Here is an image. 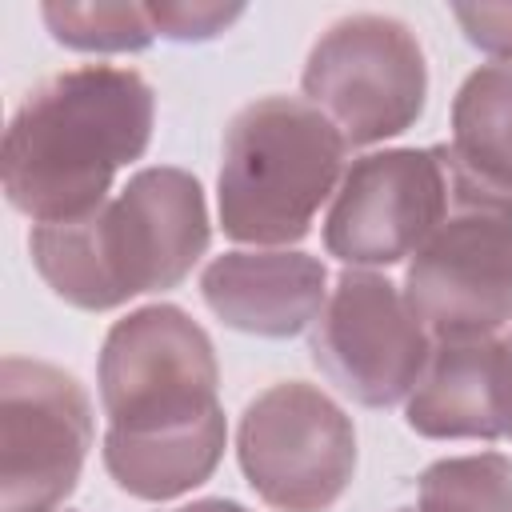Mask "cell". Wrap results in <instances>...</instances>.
Instances as JSON below:
<instances>
[{"label": "cell", "instance_id": "cell-1", "mask_svg": "<svg viewBox=\"0 0 512 512\" xmlns=\"http://www.w3.org/2000/svg\"><path fill=\"white\" fill-rule=\"evenodd\" d=\"M156 100L140 72L84 64L32 88L4 136V192L36 224H60L108 200L112 176L152 136Z\"/></svg>", "mask_w": 512, "mask_h": 512}, {"label": "cell", "instance_id": "cell-2", "mask_svg": "<svg viewBox=\"0 0 512 512\" xmlns=\"http://www.w3.org/2000/svg\"><path fill=\"white\" fill-rule=\"evenodd\" d=\"M28 248L60 300L104 312L192 272L208 248L204 192L180 168H144L92 212L36 224Z\"/></svg>", "mask_w": 512, "mask_h": 512}, {"label": "cell", "instance_id": "cell-3", "mask_svg": "<svg viewBox=\"0 0 512 512\" xmlns=\"http://www.w3.org/2000/svg\"><path fill=\"white\" fill-rule=\"evenodd\" d=\"M340 128L308 100L264 96L240 108L220 152V224L232 240H300L344 180Z\"/></svg>", "mask_w": 512, "mask_h": 512}, {"label": "cell", "instance_id": "cell-4", "mask_svg": "<svg viewBox=\"0 0 512 512\" xmlns=\"http://www.w3.org/2000/svg\"><path fill=\"white\" fill-rule=\"evenodd\" d=\"M404 296L432 340L496 336L512 320V188L480 176L460 152L452 208L408 260Z\"/></svg>", "mask_w": 512, "mask_h": 512}, {"label": "cell", "instance_id": "cell-5", "mask_svg": "<svg viewBox=\"0 0 512 512\" xmlns=\"http://www.w3.org/2000/svg\"><path fill=\"white\" fill-rule=\"evenodd\" d=\"M216 356L200 324L172 304L140 308L112 324L100 352V404L108 432L152 436L220 412Z\"/></svg>", "mask_w": 512, "mask_h": 512}, {"label": "cell", "instance_id": "cell-6", "mask_svg": "<svg viewBox=\"0 0 512 512\" xmlns=\"http://www.w3.org/2000/svg\"><path fill=\"white\" fill-rule=\"evenodd\" d=\"M304 92L348 144H376L420 116L428 92L424 52L400 20L360 12L316 40Z\"/></svg>", "mask_w": 512, "mask_h": 512}, {"label": "cell", "instance_id": "cell-7", "mask_svg": "<svg viewBox=\"0 0 512 512\" xmlns=\"http://www.w3.org/2000/svg\"><path fill=\"white\" fill-rule=\"evenodd\" d=\"M236 444L248 484L284 512H324L356 468L352 420L300 380L260 392L244 408Z\"/></svg>", "mask_w": 512, "mask_h": 512}, {"label": "cell", "instance_id": "cell-8", "mask_svg": "<svg viewBox=\"0 0 512 512\" xmlns=\"http://www.w3.org/2000/svg\"><path fill=\"white\" fill-rule=\"evenodd\" d=\"M452 172V144L360 156L328 208V252L360 268L416 256L452 208Z\"/></svg>", "mask_w": 512, "mask_h": 512}, {"label": "cell", "instance_id": "cell-9", "mask_svg": "<svg viewBox=\"0 0 512 512\" xmlns=\"http://www.w3.org/2000/svg\"><path fill=\"white\" fill-rule=\"evenodd\" d=\"M432 352V332L412 312L404 288L352 268L328 292L312 324L316 368L356 404L384 408L404 400Z\"/></svg>", "mask_w": 512, "mask_h": 512}, {"label": "cell", "instance_id": "cell-10", "mask_svg": "<svg viewBox=\"0 0 512 512\" xmlns=\"http://www.w3.org/2000/svg\"><path fill=\"white\" fill-rule=\"evenodd\" d=\"M92 444L84 388L44 364L8 356L0 372V480L4 512H56L76 488Z\"/></svg>", "mask_w": 512, "mask_h": 512}, {"label": "cell", "instance_id": "cell-11", "mask_svg": "<svg viewBox=\"0 0 512 512\" xmlns=\"http://www.w3.org/2000/svg\"><path fill=\"white\" fill-rule=\"evenodd\" d=\"M404 420L432 440H496L512 424V356L496 336L432 340Z\"/></svg>", "mask_w": 512, "mask_h": 512}, {"label": "cell", "instance_id": "cell-12", "mask_svg": "<svg viewBox=\"0 0 512 512\" xmlns=\"http://www.w3.org/2000/svg\"><path fill=\"white\" fill-rule=\"evenodd\" d=\"M328 276L316 256L304 252H228L216 256L200 292L208 308L236 332L292 336L316 324L328 300Z\"/></svg>", "mask_w": 512, "mask_h": 512}, {"label": "cell", "instance_id": "cell-13", "mask_svg": "<svg viewBox=\"0 0 512 512\" xmlns=\"http://www.w3.org/2000/svg\"><path fill=\"white\" fill-rule=\"evenodd\" d=\"M224 452V412L152 436H104V468L112 480L140 500H168L204 484Z\"/></svg>", "mask_w": 512, "mask_h": 512}, {"label": "cell", "instance_id": "cell-14", "mask_svg": "<svg viewBox=\"0 0 512 512\" xmlns=\"http://www.w3.org/2000/svg\"><path fill=\"white\" fill-rule=\"evenodd\" d=\"M452 148L492 184L512 188V60L476 68L452 104Z\"/></svg>", "mask_w": 512, "mask_h": 512}, {"label": "cell", "instance_id": "cell-15", "mask_svg": "<svg viewBox=\"0 0 512 512\" xmlns=\"http://www.w3.org/2000/svg\"><path fill=\"white\" fill-rule=\"evenodd\" d=\"M416 512H512V460L480 452L432 464Z\"/></svg>", "mask_w": 512, "mask_h": 512}, {"label": "cell", "instance_id": "cell-16", "mask_svg": "<svg viewBox=\"0 0 512 512\" xmlns=\"http://www.w3.org/2000/svg\"><path fill=\"white\" fill-rule=\"evenodd\" d=\"M52 36L80 52H136L156 32L148 8L136 4H44Z\"/></svg>", "mask_w": 512, "mask_h": 512}, {"label": "cell", "instance_id": "cell-17", "mask_svg": "<svg viewBox=\"0 0 512 512\" xmlns=\"http://www.w3.org/2000/svg\"><path fill=\"white\" fill-rule=\"evenodd\" d=\"M240 16V8L224 4H148L152 32L168 40H208L220 28H228Z\"/></svg>", "mask_w": 512, "mask_h": 512}, {"label": "cell", "instance_id": "cell-18", "mask_svg": "<svg viewBox=\"0 0 512 512\" xmlns=\"http://www.w3.org/2000/svg\"><path fill=\"white\" fill-rule=\"evenodd\" d=\"M472 44L496 56H512V4H476L452 12Z\"/></svg>", "mask_w": 512, "mask_h": 512}, {"label": "cell", "instance_id": "cell-19", "mask_svg": "<svg viewBox=\"0 0 512 512\" xmlns=\"http://www.w3.org/2000/svg\"><path fill=\"white\" fill-rule=\"evenodd\" d=\"M172 512H248L232 500H200V504H188V508H172Z\"/></svg>", "mask_w": 512, "mask_h": 512}, {"label": "cell", "instance_id": "cell-20", "mask_svg": "<svg viewBox=\"0 0 512 512\" xmlns=\"http://www.w3.org/2000/svg\"><path fill=\"white\" fill-rule=\"evenodd\" d=\"M504 344H508V356H512V336H508V340H504ZM508 436H512V424H508Z\"/></svg>", "mask_w": 512, "mask_h": 512}, {"label": "cell", "instance_id": "cell-21", "mask_svg": "<svg viewBox=\"0 0 512 512\" xmlns=\"http://www.w3.org/2000/svg\"><path fill=\"white\" fill-rule=\"evenodd\" d=\"M396 512H416V508H396Z\"/></svg>", "mask_w": 512, "mask_h": 512}]
</instances>
